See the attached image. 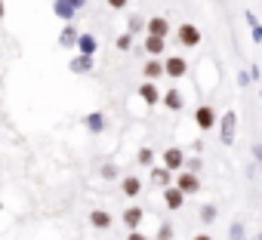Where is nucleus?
I'll list each match as a JSON object with an SVG mask.
<instances>
[{"label":"nucleus","mask_w":262,"mask_h":240,"mask_svg":"<svg viewBox=\"0 0 262 240\" xmlns=\"http://www.w3.org/2000/svg\"><path fill=\"white\" fill-rule=\"evenodd\" d=\"M176 40H179L182 46L194 50V46L201 43V28H198V25H188V22H185V25H179V28H176Z\"/></svg>","instance_id":"obj_1"},{"label":"nucleus","mask_w":262,"mask_h":240,"mask_svg":"<svg viewBox=\"0 0 262 240\" xmlns=\"http://www.w3.org/2000/svg\"><path fill=\"white\" fill-rule=\"evenodd\" d=\"M164 74L173 77V80H182L188 74V62L182 56H170V59H164Z\"/></svg>","instance_id":"obj_2"},{"label":"nucleus","mask_w":262,"mask_h":240,"mask_svg":"<svg viewBox=\"0 0 262 240\" xmlns=\"http://www.w3.org/2000/svg\"><path fill=\"white\" fill-rule=\"evenodd\" d=\"M194 124H198V130H204V133H210V130L216 127V111H213V105H201V108L194 111Z\"/></svg>","instance_id":"obj_3"},{"label":"nucleus","mask_w":262,"mask_h":240,"mask_svg":"<svg viewBox=\"0 0 262 240\" xmlns=\"http://www.w3.org/2000/svg\"><path fill=\"white\" fill-rule=\"evenodd\" d=\"M176 188H179L182 194H198V191H201V179H198L194 173H179Z\"/></svg>","instance_id":"obj_4"},{"label":"nucleus","mask_w":262,"mask_h":240,"mask_svg":"<svg viewBox=\"0 0 262 240\" xmlns=\"http://www.w3.org/2000/svg\"><path fill=\"white\" fill-rule=\"evenodd\" d=\"M234 130H237V114H234V111H225V114H222V142H225V145L234 142Z\"/></svg>","instance_id":"obj_5"},{"label":"nucleus","mask_w":262,"mask_h":240,"mask_svg":"<svg viewBox=\"0 0 262 240\" xmlns=\"http://www.w3.org/2000/svg\"><path fill=\"white\" fill-rule=\"evenodd\" d=\"M145 31L155 34V37H167V34H170V22H167V16H151V19L145 22Z\"/></svg>","instance_id":"obj_6"},{"label":"nucleus","mask_w":262,"mask_h":240,"mask_svg":"<svg viewBox=\"0 0 262 240\" xmlns=\"http://www.w3.org/2000/svg\"><path fill=\"white\" fill-rule=\"evenodd\" d=\"M139 95H142V102H145V105H158V102H161V89H158V83H155V80L139 83Z\"/></svg>","instance_id":"obj_7"},{"label":"nucleus","mask_w":262,"mask_h":240,"mask_svg":"<svg viewBox=\"0 0 262 240\" xmlns=\"http://www.w3.org/2000/svg\"><path fill=\"white\" fill-rule=\"evenodd\" d=\"M164 166L167 170H182L185 166V151L182 148H167L164 151Z\"/></svg>","instance_id":"obj_8"},{"label":"nucleus","mask_w":262,"mask_h":240,"mask_svg":"<svg viewBox=\"0 0 262 240\" xmlns=\"http://www.w3.org/2000/svg\"><path fill=\"white\" fill-rule=\"evenodd\" d=\"M142 74H145V80H161L164 77V62H158V56H151L142 65Z\"/></svg>","instance_id":"obj_9"},{"label":"nucleus","mask_w":262,"mask_h":240,"mask_svg":"<svg viewBox=\"0 0 262 240\" xmlns=\"http://www.w3.org/2000/svg\"><path fill=\"white\" fill-rule=\"evenodd\" d=\"M142 219H145L142 206H126V209H123V225H126V228H139Z\"/></svg>","instance_id":"obj_10"},{"label":"nucleus","mask_w":262,"mask_h":240,"mask_svg":"<svg viewBox=\"0 0 262 240\" xmlns=\"http://www.w3.org/2000/svg\"><path fill=\"white\" fill-rule=\"evenodd\" d=\"M142 46H145V53H148V56H164V46H167V37H155V34H148Z\"/></svg>","instance_id":"obj_11"},{"label":"nucleus","mask_w":262,"mask_h":240,"mask_svg":"<svg viewBox=\"0 0 262 240\" xmlns=\"http://www.w3.org/2000/svg\"><path fill=\"white\" fill-rule=\"evenodd\" d=\"M111 222H114V219H111V212H105V209H93V212H90V225L99 228V231L111 228Z\"/></svg>","instance_id":"obj_12"},{"label":"nucleus","mask_w":262,"mask_h":240,"mask_svg":"<svg viewBox=\"0 0 262 240\" xmlns=\"http://www.w3.org/2000/svg\"><path fill=\"white\" fill-rule=\"evenodd\" d=\"M120 188H123L126 197H139V191H142V179H139V176H126V179L120 182Z\"/></svg>","instance_id":"obj_13"},{"label":"nucleus","mask_w":262,"mask_h":240,"mask_svg":"<svg viewBox=\"0 0 262 240\" xmlns=\"http://www.w3.org/2000/svg\"><path fill=\"white\" fill-rule=\"evenodd\" d=\"M74 43H77V50H80V53H86V56H93V53L99 50V40H96L93 34H77V40H74Z\"/></svg>","instance_id":"obj_14"},{"label":"nucleus","mask_w":262,"mask_h":240,"mask_svg":"<svg viewBox=\"0 0 262 240\" xmlns=\"http://www.w3.org/2000/svg\"><path fill=\"white\" fill-rule=\"evenodd\" d=\"M182 200H185V194H182L179 188H167V185H164V203H167L170 209H179Z\"/></svg>","instance_id":"obj_15"},{"label":"nucleus","mask_w":262,"mask_h":240,"mask_svg":"<svg viewBox=\"0 0 262 240\" xmlns=\"http://www.w3.org/2000/svg\"><path fill=\"white\" fill-rule=\"evenodd\" d=\"M71 71H74V74H86V71H93V56L80 53V56L71 62Z\"/></svg>","instance_id":"obj_16"},{"label":"nucleus","mask_w":262,"mask_h":240,"mask_svg":"<svg viewBox=\"0 0 262 240\" xmlns=\"http://www.w3.org/2000/svg\"><path fill=\"white\" fill-rule=\"evenodd\" d=\"M161 99H164V105H167L170 111H182V95H179V89H167V92H161Z\"/></svg>","instance_id":"obj_17"},{"label":"nucleus","mask_w":262,"mask_h":240,"mask_svg":"<svg viewBox=\"0 0 262 240\" xmlns=\"http://www.w3.org/2000/svg\"><path fill=\"white\" fill-rule=\"evenodd\" d=\"M151 182L155 185H170V170L167 166H155L151 170Z\"/></svg>","instance_id":"obj_18"},{"label":"nucleus","mask_w":262,"mask_h":240,"mask_svg":"<svg viewBox=\"0 0 262 240\" xmlns=\"http://www.w3.org/2000/svg\"><path fill=\"white\" fill-rule=\"evenodd\" d=\"M56 13H59V19H74V7L65 4V0H56Z\"/></svg>","instance_id":"obj_19"},{"label":"nucleus","mask_w":262,"mask_h":240,"mask_svg":"<svg viewBox=\"0 0 262 240\" xmlns=\"http://www.w3.org/2000/svg\"><path fill=\"white\" fill-rule=\"evenodd\" d=\"M136 160H139V166H155V151H151V148H142V151L136 154Z\"/></svg>","instance_id":"obj_20"},{"label":"nucleus","mask_w":262,"mask_h":240,"mask_svg":"<svg viewBox=\"0 0 262 240\" xmlns=\"http://www.w3.org/2000/svg\"><path fill=\"white\" fill-rule=\"evenodd\" d=\"M74 40H77V31H74V28H65V31L59 34V43H62V46H74Z\"/></svg>","instance_id":"obj_21"},{"label":"nucleus","mask_w":262,"mask_h":240,"mask_svg":"<svg viewBox=\"0 0 262 240\" xmlns=\"http://www.w3.org/2000/svg\"><path fill=\"white\" fill-rule=\"evenodd\" d=\"M86 127H90L93 133H99V130L105 127V117H102V114H93V117H86Z\"/></svg>","instance_id":"obj_22"},{"label":"nucleus","mask_w":262,"mask_h":240,"mask_svg":"<svg viewBox=\"0 0 262 240\" xmlns=\"http://www.w3.org/2000/svg\"><path fill=\"white\" fill-rule=\"evenodd\" d=\"M213 219H216V206H213V203H207V206L201 209V222H213Z\"/></svg>","instance_id":"obj_23"},{"label":"nucleus","mask_w":262,"mask_h":240,"mask_svg":"<svg viewBox=\"0 0 262 240\" xmlns=\"http://www.w3.org/2000/svg\"><path fill=\"white\" fill-rule=\"evenodd\" d=\"M155 240H173V225H161Z\"/></svg>","instance_id":"obj_24"},{"label":"nucleus","mask_w":262,"mask_h":240,"mask_svg":"<svg viewBox=\"0 0 262 240\" xmlns=\"http://www.w3.org/2000/svg\"><path fill=\"white\" fill-rule=\"evenodd\" d=\"M129 46H133V34L126 31V34H120V37H117V50H129Z\"/></svg>","instance_id":"obj_25"},{"label":"nucleus","mask_w":262,"mask_h":240,"mask_svg":"<svg viewBox=\"0 0 262 240\" xmlns=\"http://www.w3.org/2000/svg\"><path fill=\"white\" fill-rule=\"evenodd\" d=\"M231 240H247V237H244V225H241V222H234V225H231Z\"/></svg>","instance_id":"obj_26"},{"label":"nucleus","mask_w":262,"mask_h":240,"mask_svg":"<svg viewBox=\"0 0 262 240\" xmlns=\"http://www.w3.org/2000/svg\"><path fill=\"white\" fill-rule=\"evenodd\" d=\"M142 28H145V22H142V19H136V16L129 19V34H136V31H142Z\"/></svg>","instance_id":"obj_27"},{"label":"nucleus","mask_w":262,"mask_h":240,"mask_svg":"<svg viewBox=\"0 0 262 240\" xmlns=\"http://www.w3.org/2000/svg\"><path fill=\"white\" fill-rule=\"evenodd\" d=\"M126 240H148V237H145V234H142L139 228H129V234H126Z\"/></svg>","instance_id":"obj_28"},{"label":"nucleus","mask_w":262,"mask_h":240,"mask_svg":"<svg viewBox=\"0 0 262 240\" xmlns=\"http://www.w3.org/2000/svg\"><path fill=\"white\" fill-rule=\"evenodd\" d=\"M102 176H105V179H114V176H117V166H102Z\"/></svg>","instance_id":"obj_29"},{"label":"nucleus","mask_w":262,"mask_h":240,"mask_svg":"<svg viewBox=\"0 0 262 240\" xmlns=\"http://www.w3.org/2000/svg\"><path fill=\"white\" fill-rule=\"evenodd\" d=\"M108 7H111V10H123V7H126V0H108Z\"/></svg>","instance_id":"obj_30"},{"label":"nucleus","mask_w":262,"mask_h":240,"mask_svg":"<svg viewBox=\"0 0 262 240\" xmlns=\"http://www.w3.org/2000/svg\"><path fill=\"white\" fill-rule=\"evenodd\" d=\"M65 4H71V7L77 10V7H83V4H86V0H65Z\"/></svg>","instance_id":"obj_31"},{"label":"nucleus","mask_w":262,"mask_h":240,"mask_svg":"<svg viewBox=\"0 0 262 240\" xmlns=\"http://www.w3.org/2000/svg\"><path fill=\"white\" fill-rule=\"evenodd\" d=\"M194 240H213V237H210V234H207V231H204V234H198V237H194Z\"/></svg>","instance_id":"obj_32"},{"label":"nucleus","mask_w":262,"mask_h":240,"mask_svg":"<svg viewBox=\"0 0 262 240\" xmlns=\"http://www.w3.org/2000/svg\"><path fill=\"white\" fill-rule=\"evenodd\" d=\"M7 16V7H4V0H0V19H4Z\"/></svg>","instance_id":"obj_33"}]
</instances>
